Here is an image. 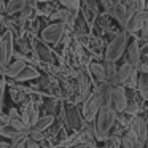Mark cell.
Returning a JSON list of instances; mask_svg holds the SVG:
<instances>
[{
    "mask_svg": "<svg viewBox=\"0 0 148 148\" xmlns=\"http://www.w3.org/2000/svg\"><path fill=\"white\" fill-rule=\"evenodd\" d=\"M103 69H105L107 83L112 84V86H118V69L115 67V62L105 61V64H103Z\"/></svg>",
    "mask_w": 148,
    "mask_h": 148,
    "instance_id": "obj_10",
    "label": "cell"
},
{
    "mask_svg": "<svg viewBox=\"0 0 148 148\" xmlns=\"http://www.w3.org/2000/svg\"><path fill=\"white\" fill-rule=\"evenodd\" d=\"M89 88H91V84H89V80H88L86 73H84V72H80V73H78V94H80V96L77 97V102H80V100L84 102V100L89 97Z\"/></svg>",
    "mask_w": 148,
    "mask_h": 148,
    "instance_id": "obj_7",
    "label": "cell"
},
{
    "mask_svg": "<svg viewBox=\"0 0 148 148\" xmlns=\"http://www.w3.org/2000/svg\"><path fill=\"white\" fill-rule=\"evenodd\" d=\"M37 49H38V54H40V58H42V59H49V58H51V56H49V49L46 48V46L38 45V46H37Z\"/></svg>",
    "mask_w": 148,
    "mask_h": 148,
    "instance_id": "obj_23",
    "label": "cell"
},
{
    "mask_svg": "<svg viewBox=\"0 0 148 148\" xmlns=\"http://www.w3.org/2000/svg\"><path fill=\"white\" fill-rule=\"evenodd\" d=\"M108 14L112 18H115L121 26H127V21H129L127 19V8L123 7L121 3H115V5H113V7L110 8Z\"/></svg>",
    "mask_w": 148,
    "mask_h": 148,
    "instance_id": "obj_8",
    "label": "cell"
},
{
    "mask_svg": "<svg viewBox=\"0 0 148 148\" xmlns=\"http://www.w3.org/2000/svg\"><path fill=\"white\" fill-rule=\"evenodd\" d=\"M147 7H148V5H147Z\"/></svg>",
    "mask_w": 148,
    "mask_h": 148,
    "instance_id": "obj_30",
    "label": "cell"
},
{
    "mask_svg": "<svg viewBox=\"0 0 148 148\" xmlns=\"http://www.w3.org/2000/svg\"><path fill=\"white\" fill-rule=\"evenodd\" d=\"M138 91H140L142 97L143 99H148V73H143L140 78H138Z\"/></svg>",
    "mask_w": 148,
    "mask_h": 148,
    "instance_id": "obj_19",
    "label": "cell"
},
{
    "mask_svg": "<svg viewBox=\"0 0 148 148\" xmlns=\"http://www.w3.org/2000/svg\"><path fill=\"white\" fill-rule=\"evenodd\" d=\"M132 131L135 132V135L138 137V140H140L142 143H145V140H147V124H145L143 119L135 118L134 123H132Z\"/></svg>",
    "mask_w": 148,
    "mask_h": 148,
    "instance_id": "obj_11",
    "label": "cell"
},
{
    "mask_svg": "<svg viewBox=\"0 0 148 148\" xmlns=\"http://www.w3.org/2000/svg\"><path fill=\"white\" fill-rule=\"evenodd\" d=\"M18 134V131L13 127V126H3V127H0V135H3V137H8V138H13L14 135Z\"/></svg>",
    "mask_w": 148,
    "mask_h": 148,
    "instance_id": "obj_20",
    "label": "cell"
},
{
    "mask_svg": "<svg viewBox=\"0 0 148 148\" xmlns=\"http://www.w3.org/2000/svg\"><path fill=\"white\" fill-rule=\"evenodd\" d=\"M26 148H40L37 142H34L32 138H27L26 140Z\"/></svg>",
    "mask_w": 148,
    "mask_h": 148,
    "instance_id": "obj_27",
    "label": "cell"
},
{
    "mask_svg": "<svg viewBox=\"0 0 148 148\" xmlns=\"http://www.w3.org/2000/svg\"><path fill=\"white\" fill-rule=\"evenodd\" d=\"M148 21V11H138L134 16L129 19L127 23V32H135V30H140L143 27V24Z\"/></svg>",
    "mask_w": 148,
    "mask_h": 148,
    "instance_id": "obj_6",
    "label": "cell"
},
{
    "mask_svg": "<svg viewBox=\"0 0 148 148\" xmlns=\"http://www.w3.org/2000/svg\"><path fill=\"white\" fill-rule=\"evenodd\" d=\"M2 42H3L5 53H7V61L10 62L11 56H13V35H11V32H5L2 37Z\"/></svg>",
    "mask_w": 148,
    "mask_h": 148,
    "instance_id": "obj_18",
    "label": "cell"
},
{
    "mask_svg": "<svg viewBox=\"0 0 148 148\" xmlns=\"http://www.w3.org/2000/svg\"><path fill=\"white\" fill-rule=\"evenodd\" d=\"M38 72L35 70V69L34 67H24L23 70H21V73L18 75L16 77V80L18 81H27V80H34V78H38Z\"/></svg>",
    "mask_w": 148,
    "mask_h": 148,
    "instance_id": "obj_16",
    "label": "cell"
},
{
    "mask_svg": "<svg viewBox=\"0 0 148 148\" xmlns=\"http://www.w3.org/2000/svg\"><path fill=\"white\" fill-rule=\"evenodd\" d=\"M100 3H102V7L105 8L107 11H110V8H112L113 5H115V3L112 2V0H100Z\"/></svg>",
    "mask_w": 148,
    "mask_h": 148,
    "instance_id": "obj_26",
    "label": "cell"
},
{
    "mask_svg": "<svg viewBox=\"0 0 148 148\" xmlns=\"http://www.w3.org/2000/svg\"><path fill=\"white\" fill-rule=\"evenodd\" d=\"M127 54H129V64L138 70L142 65V61H140V48H138V43L137 42H132L127 48Z\"/></svg>",
    "mask_w": 148,
    "mask_h": 148,
    "instance_id": "obj_9",
    "label": "cell"
},
{
    "mask_svg": "<svg viewBox=\"0 0 148 148\" xmlns=\"http://www.w3.org/2000/svg\"><path fill=\"white\" fill-rule=\"evenodd\" d=\"M127 38H129V32L127 30H123L119 32L115 38L110 42L108 48L105 53V61L110 62H116L119 58L123 56V53L126 51V46H127Z\"/></svg>",
    "mask_w": 148,
    "mask_h": 148,
    "instance_id": "obj_2",
    "label": "cell"
},
{
    "mask_svg": "<svg viewBox=\"0 0 148 148\" xmlns=\"http://www.w3.org/2000/svg\"><path fill=\"white\" fill-rule=\"evenodd\" d=\"M53 121H54V116L53 115H46V116H43V118H38V121L34 124L32 131H37V132L45 131L46 127H49V126L53 124Z\"/></svg>",
    "mask_w": 148,
    "mask_h": 148,
    "instance_id": "obj_15",
    "label": "cell"
},
{
    "mask_svg": "<svg viewBox=\"0 0 148 148\" xmlns=\"http://www.w3.org/2000/svg\"><path fill=\"white\" fill-rule=\"evenodd\" d=\"M27 7L26 0H11L10 3L5 7V13L7 14H14V13H21L24 8Z\"/></svg>",
    "mask_w": 148,
    "mask_h": 148,
    "instance_id": "obj_14",
    "label": "cell"
},
{
    "mask_svg": "<svg viewBox=\"0 0 148 148\" xmlns=\"http://www.w3.org/2000/svg\"><path fill=\"white\" fill-rule=\"evenodd\" d=\"M140 30H142V38L147 40V42H148V21L143 24V27H142Z\"/></svg>",
    "mask_w": 148,
    "mask_h": 148,
    "instance_id": "obj_25",
    "label": "cell"
},
{
    "mask_svg": "<svg viewBox=\"0 0 148 148\" xmlns=\"http://www.w3.org/2000/svg\"><path fill=\"white\" fill-rule=\"evenodd\" d=\"M135 69L132 67L131 64H123L121 67L118 69V84H123L124 86L126 83H127V80L131 78V75H132V72H134Z\"/></svg>",
    "mask_w": 148,
    "mask_h": 148,
    "instance_id": "obj_12",
    "label": "cell"
},
{
    "mask_svg": "<svg viewBox=\"0 0 148 148\" xmlns=\"http://www.w3.org/2000/svg\"><path fill=\"white\" fill-rule=\"evenodd\" d=\"M100 110V97L99 94L92 92L89 94V97H88L86 100H84L83 103V116L86 121H94V118L97 116V113H99Z\"/></svg>",
    "mask_w": 148,
    "mask_h": 148,
    "instance_id": "obj_4",
    "label": "cell"
},
{
    "mask_svg": "<svg viewBox=\"0 0 148 148\" xmlns=\"http://www.w3.org/2000/svg\"><path fill=\"white\" fill-rule=\"evenodd\" d=\"M8 61H7V53H5V46H3V42L0 38V70H5Z\"/></svg>",
    "mask_w": 148,
    "mask_h": 148,
    "instance_id": "obj_21",
    "label": "cell"
},
{
    "mask_svg": "<svg viewBox=\"0 0 148 148\" xmlns=\"http://www.w3.org/2000/svg\"><path fill=\"white\" fill-rule=\"evenodd\" d=\"M37 2H49V0H37Z\"/></svg>",
    "mask_w": 148,
    "mask_h": 148,
    "instance_id": "obj_29",
    "label": "cell"
},
{
    "mask_svg": "<svg viewBox=\"0 0 148 148\" xmlns=\"http://www.w3.org/2000/svg\"><path fill=\"white\" fill-rule=\"evenodd\" d=\"M112 103L113 108L116 110V113H123L127 108V96H126V91L121 84L118 86H113V92H112Z\"/></svg>",
    "mask_w": 148,
    "mask_h": 148,
    "instance_id": "obj_5",
    "label": "cell"
},
{
    "mask_svg": "<svg viewBox=\"0 0 148 148\" xmlns=\"http://www.w3.org/2000/svg\"><path fill=\"white\" fill-rule=\"evenodd\" d=\"M135 75H137V70H134V72H132L131 78H129V80H127V83H126L129 88H135Z\"/></svg>",
    "mask_w": 148,
    "mask_h": 148,
    "instance_id": "obj_24",
    "label": "cell"
},
{
    "mask_svg": "<svg viewBox=\"0 0 148 148\" xmlns=\"http://www.w3.org/2000/svg\"><path fill=\"white\" fill-rule=\"evenodd\" d=\"M64 29H65V24L61 23V21L49 24L42 30V40L46 43H58L64 35Z\"/></svg>",
    "mask_w": 148,
    "mask_h": 148,
    "instance_id": "obj_3",
    "label": "cell"
},
{
    "mask_svg": "<svg viewBox=\"0 0 148 148\" xmlns=\"http://www.w3.org/2000/svg\"><path fill=\"white\" fill-rule=\"evenodd\" d=\"M24 67H26L24 61L23 59H18V61L8 64V67H5V75H8V77H11V78H16Z\"/></svg>",
    "mask_w": 148,
    "mask_h": 148,
    "instance_id": "obj_13",
    "label": "cell"
},
{
    "mask_svg": "<svg viewBox=\"0 0 148 148\" xmlns=\"http://www.w3.org/2000/svg\"><path fill=\"white\" fill-rule=\"evenodd\" d=\"M61 3L64 7H67L69 10H73V11H77L78 7H80V2L78 0H61Z\"/></svg>",
    "mask_w": 148,
    "mask_h": 148,
    "instance_id": "obj_22",
    "label": "cell"
},
{
    "mask_svg": "<svg viewBox=\"0 0 148 148\" xmlns=\"http://www.w3.org/2000/svg\"><path fill=\"white\" fill-rule=\"evenodd\" d=\"M126 112H127V113H135V112H137V103H132V105H127Z\"/></svg>",
    "mask_w": 148,
    "mask_h": 148,
    "instance_id": "obj_28",
    "label": "cell"
},
{
    "mask_svg": "<svg viewBox=\"0 0 148 148\" xmlns=\"http://www.w3.org/2000/svg\"><path fill=\"white\" fill-rule=\"evenodd\" d=\"M116 119V110L113 107H100L99 113H97V121H96V132L97 140H105L108 137L110 129L113 127Z\"/></svg>",
    "mask_w": 148,
    "mask_h": 148,
    "instance_id": "obj_1",
    "label": "cell"
},
{
    "mask_svg": "<svg viewBox=\"0 0 148 148\" xmlns=\"http://www.w3.org/2000/svg\"><path fill=\"white\" fill-rule=\"evenodd\" d=\"M91 73L94 75V78H96L97 81H100V83H107V78H105V69H103V65H102V64H97V62L91 64Z\"/></svg>",
    "mask_w": 148,
    "mask_h": 148,
    "instance_id": "obj_17",
    "label": "cell"
}]
</instances>
